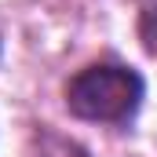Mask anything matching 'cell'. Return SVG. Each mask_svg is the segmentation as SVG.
I'll use <instances>...</instances> for the list:
<instances>
[{"instance_id": "cell-1", "label": "cell", "mask_w": 157, "mask_h": 157, "mask_svg": "<svg viewBox=\"0 0 157 157\" xmlns=\"http://www.w3.org/2000/svg\"><path fill=\"white\" fill-rule=\"evenodd\" d=\"M66 102L84 121H128L143 102V77L128 66H88L70 80Z\"/></svg>"}, {"instance_id": "cell-2", "label": "cell", "mask_w": 157, "mask_h": 157, "mask_svg": "<svg viewBox=\"0 0 157 157\" xmlns=\"http://www.w3.org/2000/svg\"><path fill=\"white\" fill-rule=\"evenodd\" d=\"M139 37L143 48L157 55V0H139Z\"/></svg>"}]
</instances>
